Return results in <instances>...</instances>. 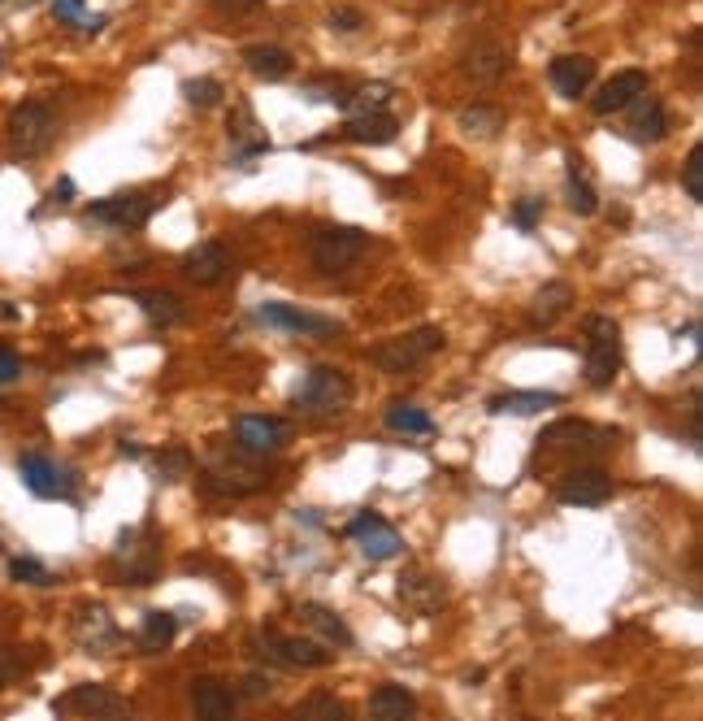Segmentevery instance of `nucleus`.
<instances>
[{
    "mask_svg": "<svg viewBox=\"0 0 703 721\" xmlns=\"http://www.w3.org/2000/svg\"><path fill=\"white\" fill-rule=\"evenodd\" d=\"M0 71H4V49H0Z\"/></svg>",
    "mask_w": 703,
    "mask_h": 721,
    "instance_id": "obj_49",
    "label": "nucleus"
},
{
    "mask_svg": "<svg viewBox=\"0 0 703 721\" xmlns=\"http://www.w3.org/2000/svg\"><path fill=\"white\" fill-rule=\"evenodd\" d=\"M352 405V383L335 365H313L295 391V409L309 418H339Z\"/></svg>",
    "mask_w": 703,
    "mask_h": 721,
    "instance_id": "obj_2",
    "label": "nucleus"
},
{
    "mask_svg": "<svg viewBox=\"0 0 703 721\" xmlns=\"http://www.w3.org/2000/svg\"><path fill=\"white\" fill-rule=\"evenodd\" d=\"M295 718H326V721H344L348 718V709L335 700V696H313V700H304V704H295Z\"/></svg>",
    "mask_w": 703,
    "mask_h": 721,
    "instance_id": "obj_35",
    "label": "nucleus"
},
{
    "mask_svg": "<svg viewBox=\"0 0 703 721\" xmlns=\"http://www.w3.org/2000/svg\"><path fill=\"white\" fill-rule=\"evenodd\" d=\"M213 4H217L221 13H244V9H252L257 0H213Z\"/></svg>",
    "mask_w": 703,
    "mask_h": 721,
    "instance_id": "obj_46",
    "label": "nucleus"
},
{
    "mask_svg": "<svg viewBox=\"0 0 703 721\" xmlns=\"http://www.w3.org/2000/svg\"><path fill=\"white\" fill-rule=\"evenodd\" d=\"M53 13L62 18V22H83V0H53Z\"/></svg>",
    "mask_w": 703,
    "mask_h": 721,
    "instance_id": "obj_43",
    "label": "nucleus"
},
{
    "mask_svg": "<svg viewBox=\"0 0 703 721\" xmlns=\"http://www.w3.org/2000/svg\"><path fill=\"white\" fill-rule=\"evenodd\" d=\"M539 214H543V201H517V209H512V226L534 230V226H539Z\"/></svg>",
    "mask_w": 703,
    "mask_h": 721,
    "instance_id": "obj_40",
    "label": "nucleus"
},
{
    "mask_svg": "<svg viewBox=\"0 0 703 721\" xmlns=\"http://www.w3.org/2000/svg\"><path fill=\"white\" fill-rule=\"evenodd\" d=\"M9 574L18 578V582H31V587H48V582H53L48 566H40L35 557H13V561H9Z\"/></svg>",
    "mask_w": 703,
    "mask_h": 721,
    "instance_id": "obj_36",
    "label": "nucleus"
},
{
    "mask_svg": "<svg viewBox=\"0 0 703 721\" xmlns=\"http://www.w3.org/2000/svg\"><path fill=\"white\" fill-rule=\"evenodd\" d=\"M387 105H391V87H387V83H369V87H360V92H356L352 114H365V109H387Z\"/></svg>",
    "mask_w": 703,
    "mask_h": 721,
    "instance_id": "obj_39",
    "label": "nucleus"
},
{
    "mask_svg": "<svg viewBox=\"0 0 703 721\" xmlns=\"http://www.w3.org/2000/svg\"><path fill=\"white\" fill-rule=\"evenodd\" d=\"M556 496H561V505L599 508L613 501V478L599 465H577V470H569L561 483H556Z\"/></svg>",
    "mask_w": 703,
    "mask_h": 721,
    "instance_id": "obj_8",
    "label": "nucleus"
},
{
    "mask_svg": "<svg viewBox=\"0 0 703 721\" xmlns=\"http://www.w3.org/2000/svg\"><path fill=\"white\" fill-rule=\"evenodd\" d=\"M647 92V74L642 71H617L599 92H595V100H591V109L599 114V118H608V114H621L626 105H630L634 96H642Z\"/></svg>",
    "mask_w": 703,
    "mask_h": 721,
    "instance_id": "obj_18",
    "label": "nucleus"
},
{
    "mask_svg": "<svg viewBox=\"0 0 703 721\" xmlns=\"http://www.w3.org/2000/svg\"><path fill=\"white\" fill-rule=\"evenodd\" d=\"M443 582L439 578H425V574H404L400 578V604L404 609H413L418 617H430V613H439L443 609Z\"/></svg>",
    "mask_w": 703,
    "mask_h": 721,
    "instance_id": "obj_22",
    "label": "nucleus"
},
{
    "mask_svg": "<svg viewBox=\"0 0 703 721\" xmlns=\"http://www.w3.org/2000/svg\"><path fill=\"white\" fill-rule=\"evenodd\" d=\"M270 687H274V682H270V678H261V674H248V678H244V696H248V700L270 696Z\"/></svg>",
    "mask_w": 703,
    "mask_h": 721,
    "instance_id": "obj_44",
    "label": "nucleus"
},
{
    "mask_svg": "<svg viewBox=\"0 0 703 721\" xmlns=\"http://www.w3.org/2000/svg\"><path fill=\"white\" fill-rule=\"evenodd\" d=\"M165 196H170L165 187H131V192L96 201L87 217L100 226H113V230H140V226H148V217L165 205Z\"/></svg>",
    "mask_w": 703,
    "mask_h": 721,
    "instance_id": "obj_3",
    "label": "nucleus"
},
{
    "mask_svg": "<svg viewBox=\"0 0 703 721\" xmlns=\"http://www.w3.org/2000/svg\"><path fill=\"white\" fill-rule=\"evenodd\" d=\"M331 26L348 35V31H356V26H360V13H356V9H335V13H331Z\"/></svg>",
    "mask_w": 703,
    "mask_h": 721,
    "instance_id": "obj_45",
    "label": "nucleus"
},
{
    "mask_svg": "<svg viewBox=\"0 0 703 721\" xmlns=\"http://www.w3.org/2000/svg\"><path fill=\"white\" fill-rule=\"evenodd\" d=\"M174 635H179V617L156 609V613H148V617H143L136 644H140L143 652H165L170 644H174Z\"/></svg>",
    "mask_w": 703,
    "mask_h": 721,
    "instance_id": "obj_29",
    "label": "nucleus"
},
{
    "mask_svg": "<svg viewBox=\"0 0 703 721\" xmlns=\"http://www.w3.org/2000/svg\"><path fill=\"white\" fill-rule=\"evenodd\" d=\"M348 535L360 544V552H365L369 561H391V557L404 548L400 535H396V526H391L387 517H378V513H360L348 526Z\"/></svg>",
    "mask_w": 703,
    "mask_h": 721,
    "instance_id": "obj_12",
    "label": "nucleus"
},
{
    "mask_svg": "<svg viewBox=\"0 0 703 721\" xmlns=\"http://www.w3.org/2000/svg\"><path fill=\"white\" fill-rule=\"evenodd\" d=\"M257 461H261V456L244 452L239 443H235V448L217 443V448L209 452L205 483H209L213 492H221V496H252V492H261V487H266V474H261V465H257Z\"/></svg>",
    "mask_w": 703,
    "mask_h": 721,
    "instance_id": "obj_1",
    "label": "nucleus"
},
{
    "mask_svg": "<svg viewBox=\"0 0 703 721\" xmlns=\"http://www.w3.org/2000/svg\"><path fill=\"white\" fill-rule=\"evenodd\" d=\"M621 369V326L604 313L586 318V383L608 387Z\"/></svg>",
    "mask_w": 703,
    "mask_h": 721,
    "instance_id": "obj_4",
    "label": "nucleus"
},
{
    "mask_svg": "<svg viewBox=\"0 0 703 721\" xmlns=\"http://www.w3.org/2000/svg\"><path fill=\"white\" fill-rule=\"evenodd\" d=\"M300 622L309 626V631H317L326 644H335V648H348L352 644V631L344 626V617L335 613V609H326V604H300Z\"/></svg>",
    "mask_w": 703,
    "mask_h": 721,
    "instance_id": "obj_27",
    "label": "nucleus"
},
{
    "mask_svg": "<svg viewBox=\"0 0 703 721\" xmlns=\"http://www.w3.org/2000/svg\"><path fill=\"white\" fill-rule=\"evenodd\" d=\"M257 318H261L266 326H274V331H291V335H317V340H326V335H335V331H339V322H335V318H317V313H304V309L282 304V300H266V304L257 309Z\"/></svg>",
    "mask_w": 703,
    "mask_h": 721,
    "instance_id": "obj_11",
    "label": "nucleus"
},
{
    "mask_svg": "<svg viewBox=\"0 0 703 721\" xmlns=\"http://www.w3.org/2000/svg\"><path fill=\"white\" fill-rule=\"evenodd\" d=\"M136 304L148 313V322L161 326V331H170V326H179L187 318V309H183V300L174 291H136Z\"/></svg>",
    "mask_w": 703,
    "mask_h": 721,
    "instance_id": "obj_28",
    "label": "nucleus"
},
{
    "mask_svg": "<svg viewBox=\"0 0 703 721\" xmlns=\"http://www.w3.org/2000/svg\"><path fill=\"white\" fill-rule=\"evenodd\" d=\"M413 713H418V696L409 687H400V682H387V687H378L369 696V718L374 721H404Z\"/></svg>",
    "mask_w": 703,
    "mask_h": 721,
    "instance_id": "obj_24",
    "label": "nucleus"
},
{
    "mask_svg": "<svg viewBox=\"0 0 703 721\" xmlns=\"http://www.w3.org/2000/svg\"><path fill=\"white\" fill-rule=\"evenodd\" d=\"M569 304H573V288H569V283H548V288L534 295L530 318H534V326H552L556 318H564Z\"/></svg>",
    "mask_w": 703,
    "mask_h": 721,
    "instance_id": "obj_30",
    "label": "nucleus"
},
{
    "mask_svg": "<svg viewBox=\"0 0 703 721\" xmlns=\"http://www.w3.org/2000/svg\"><path fill=\"white\" fill-rule=\"evenodd\" d=\"M18 474H22L26 492L40 496V501H62V496H71V478H66L48 456H40V452H26V456L18 461Z\"/></svg>",
    "mask_w": 703,
    "mask_h": 721,
    "instance_id": "obj_15",
    "label": "nucleus"
},
{
    "mask_svg": "<svg viewBox=\"0 0 703 721\" xmlns=\"http://www.w3.org/2000/svg\"><path fill=\"white\" fill-rule=\"evenodd\" d=\"M309 252H313V266L322 275H344V270H352L369 252V235L356 230V226H326V230L313 235V248Z\"/></svg>",
    "mask_w": 703,
    "mask_h": 721,
    "instance_id": "obj_7",
    "label": "nucleus"
},
{
    "mask_svg": "<svg viewBox=\"0 0 703 721\" xmlns=\"http://www.w3.org/2000/svg\"><path fill=\"white\" fill-rule=\"evenodd\" d=\"M682 187L691 201H703V148L695 144L686 152V165H682Z\"/></svg>",
    "mask_w": 703,
    "mask_h": 721,
    "instance_id": "obj_37",
    "label": "nucleus"
},
{
    "mask_svg": "<svg viewBox=\"0 0 703 721\" xmlns=\"http://www.w3.org/2000/svg\"><path fill=\"white\" fill-rule=\"evenodd\" d=\"M286 439H291V427L279 422V418H257V413H248V418L235 422V443H239L244 452H252V456H274Z\"/></svg>",
    "mask_w": 703,
    "mask_h": 721,
    "instance_id": "obj_13",
    "label": "nucleus"
},
{
    "mask_svg": "<svg viewBox=\"0 0 703 721\" xmlns=\"http://www.w3.org/2000/svg\"><path fill=\"white\" fill-rule=\"evenodd\" d=\"M556 405H564L561 391H504V396L487 400L491 413H517V418L539 413V409H556Z\"/></svg>",
    "mask_w": 703,
    "mask_h": 721,
    "instance_id": "obj_25",
    "label": "nucleus"
},
{
    "mask_svg": "<svg viewBox=\"0 0 703 721\" xmlns=\"http://www.w3.org/2000/svg\"><path fill=\"white\" fill-rule=\"evenodd\" d=\"M183 92H187V100H192V105H196V109H213V105H217V100H221V96H226V92H221V83H217V78H192V83H187V87H183Z\"/></svg>",
    "mask_w": 703,
    "mask_h": 721,
    "instance_id": "obj_38",
    "label": "nucleus"
},
{
    "mask_svg": "<svg viewBox=\"0 0 703 721\" xmlns=\"http://www.w3.org/2000/svg\"><path fill=\"white\" fill-rule=\"evenodd\" d=\"M244 66L257 74V78H266V83H279L291 74V53L279 49V44H252V49H244Z\"/></svg>",
    "mask_w": 703,
    "mask_h": 721,
    "instance_id": "obj_26",
    "label": "nucleus"
},
{
    "mask_svg": "<svg viewBox=\"0 0 703 721\" xmlns=\"http://www.w3.org/2000/svg\"><path fill=\"white\" fill-rule=\"evenodd\" d=\"M387 427L400 434H430L434 431V418L422 413L418 405H404V400H396L391 409H387Z\"/></svg>",
    "mask_w": 703,
    "mask_h": 721,
    "instance_id": "obj_32",
    "label": "nucleus"
},
{
    "mask_svg": "<svg viewBox=\"0 0 703 721\" xmlns=\"http://www.w3.org/2000/svg\"><path fill=\"white\" fill-rule=\"evenodd\" d=\"M183 275L196 283V288H217L230 279V252L217 244V239H205L196 248H187L183 257Z\"/></svg>",
    "mask_w": 703,
    "mask_h": 721,
    "instance_id": "obj_14",
    "label": "nucleus"
},
{
    "mask_svg": "<svg viewBox=\"0 0 703 721\" xmlns=\"http://www.w3.org/2000/svg\"><path fill=\"white\" fill-rule=\"evenodd\" d=\"M192 709L209 721H226L235 713V691L217 678H196L192 682Z\"/></svg>",
    "mask_w": 703,
    "mask_h": 721,
    "instance_id": "obj_23",
    "label": "nucleus"
},
{
    "mask_svg": "<svg viewBox=\"0 0 703 721\" xmlns=\"http://www.w3.org/2000/svg\"><path fill=\"white\" fill-rule=\"evenodd\" d=\"M53 713H78V718H122V713H127V700H122L113 687L83 682V687H71L62 700H53Z\"/></svg>",
    "mask_w": 703,
    "mask_h": 721,
    "instance_id": "obj_9",
    "label": "nucleus"
},
{
    "mask_svg": "<svg viewBox=\"0 0 703 721\" xmlns=\"http://www.w3.org/2000/svg\"><path fill=\"white\" fill-rule=\"evenodd\" d=\"M548 78H552V87L561 92L564 100H577V96L595 83V62L582 57V53H569V57H556V62H552Z\"/></svg>",
    "mask_w": 703,
    "mask_h": 721,
    "instance_id": "obj_21",
    "label": "nucleus"
},
{
    "mask_svg": "<svg viewBox=\"0 0 703 721\" xmlns=\"http://www.w3.org/2000/svg\"><path fill=\"white\" fill-rule=\"evenodd\" d=\"M74 639L91 652V656H105V652H113L122 644V631L109 622L105 609H83L78 622H74Z\"/></svg>",
    "mask_w": 703,
    "mask_h": 721,
    "instance_id": "obj_19",
    "label": "nucleus"
},
{
    "mask_svg": "<svg viewBox=\"0 0 703 721\" xmlns=\"http://www.w3.org/2000/svg\"><path fill=\"white\" fill-rule=\"evenodd\" d=\"M461 71H465V78H469V83L487 87V83H495L499 74L508 71V49H504L499 40H478V44L465 53Z\"/></svg>",
    "mask_w": 703,
    "mask_h": 721,
    "instance_id": "obj_20",
    "label": "nucleus"
},
{
    "mask_svg": "<svg viewBox=\"0 0 703 721\" xmlns=\"http://www.w3.org/2000/svg\"><path fill=\"white\" fill-rule=\"evenodd\" d=\"M18 374H22V360H18V353H13V348H0V387H4V383H13Z\"/></svg>",
    "mask_w": 703,
    "mask_h": 721,
    "instance_id": "obj_42",
    "label": "nucleus"
},
{
    "mask_svg": "<svg viewBox=\"0 0 703 721\" xmlns=\"http://www.w3.org/2000/svg\"><path fill=\"white\" fill-rule=\"evenodd\" d=\"M18 674H22V656L13 648H0V687H9Z\"/></svg>",
    "mask_w": 703,
    "mask_h": 721,
    "instance_id": "obj_41",
    "label": "nucleus"
},
{
    "mask_svg": "<svg viewBox=\"0 0 703 721\" xmlns=\"http://www.w3.org/2000/svg\"><path fill=\"white\" fill-rule=\"evenodd\" d=\"M352 144H369L382 148L400 136V118L391 109H365V114H348V127H344Z\"/></svg>",
    "mask_w": 703,
    "mask_h": 721,
    "instance_id": "obj_17",
    "label": "nucleus"
},
{
    "mask_svg": "<svg viewBox=\"0 0 703 721\" xmlns=\"http://www.w3.org/2000/svg\"><path fill=\"white\" fill-rule=\"evenodd\" d=\"M0 318H9V322H13V318H18V309H13V304H0Z\"/></svg>",
    "mask_w": 703,
    "mask_h": 721,
    "instance_id": "obj_48",
    "label": "nucleus"
},
{
    "mask_svg": "<svg viewBox=\"0 0 703 721\" xmlns=\"http://www.w3.org/2000/svg\"><path fill=\"white\" fill-rule=\"evenodd\" d=\"M456 127H461L465 136H478V140H491L495 131L504 127V114H499L495 105H465V109L456 114Z\"/></svg>",
    "mask_w": 703,
    "mask_h": 721,
    "instance_id": "obj_31",
    "label": "nucleus"
},
{
    "mask_svg": "<svg viewBox=\"0 0 703 721\" xmlns=\"http://www.w3.org/2000/svg\"><path fill=\"white\" fill-rule=\"evenodd\" d=\"M53 109L44 100H22L13 114H9V127H4V140L13 157H40L44 148L53 144Z\"/></svg>",
    "mask_w": 703,
    "mask_h": 721,
    "instance_id": "obj_5",
    "label": "nucleus"
},
{
    "mask_svg": "<svg viewBox=\"0 0 703 721\" xmlns=\"http://www.w3.org/2000/svg\"><path fill=\"white\" fill-rule=\"evenodd\" d=\"M257 644L266 648L270 660H279L286 669H322V665L335 660V652H326L322 644H313V639H291V635H279V631L257 635Z\"/></svg>",
    "mask_w": 703,
    "mask_h": 721,
    "instance_id": "obj_10",
    "label": "nucleus"
},
{
    "mask_svg": "<svg viewBox=\"0 0 703 721\" xmlns=\"http://www.w3.org/2000/svg\"><path fill=\"white\" fill-rule=\"evenodd\" d=\"M71 196H74V179H57V187H53V201H62V205H66Z\"/></svg>",
    "mask_w": 703,
    "mask_h": 721,
    "instance_id": "obj_47",
    "label": "nucleus"
},
{
    "mask_svg": "<svg viewBox=\"0 0 703 721\" xmlns=\"http://www.w3.org/2000/svg\"><path fill=\"white\" fill-rule=\"evenodd\" d=\"M626 109H630V122H626L630 140H638V144H660L669 136V114H664V105L651 92L634 96Z\"/></svg>",
    "mask_w": 703,
    "mask_h": 721,
    "instance_id": "obj_16",
    "label": "nucleus"
},
{
    "mask_svg": "<svg viewBox=\"0 0 703 721\" xmlns=\"http://www.w3.org/2000/svg\"><path fill=\"white\" fill-rule=\"evenodd\" d=\"M569 209L582 217H591L599 209V196H595V187L582 179V170H577V161L569 157Z\"/></svg>",
    "mask_w": 703,
    "mask_h": 721,
    "instance_id": "obj_33",
    "label": "nucleus"
},
{
    "mask_svg": "<svg viewBox=\"0 0 703 721\" xmlns=\"http://www.w3.org/2000/svg\"><path fill=\"white\" fill-rule=\"evenodd\" d=\"M192 465H196V461H192V452H187V448H179V443L156 452V478H161V483H179V478H187V474H192Z\"/></svg>",
    "mask_w": 703,
    "mask_h": 721,
    "instance_id": "obj_34",
    "label": "nucleus"
},
{
    "mask_svg": "<svg viewBox=\"0 0 703 721\" xmlns=\"http://www.w3.org/2000/svg\"><path fill=\"white\" fill-rule=\"evenodd\" d=\"M443 344H447V335H443L439 326H422V331H413V335H396V340L378 344V348H374V365H378L382 374H409V369L425 365L434 353H443Z\"/></svg>",
    "mask_w": 703,
    "mask_h": 721,
    "instance_id": "obj_6",
    "label": "nucleus"
}]
</instances>
